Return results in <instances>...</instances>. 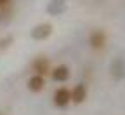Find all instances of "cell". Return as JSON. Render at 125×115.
<instances>
[{"label":"cell","instance_id":"6da1fadb","mask_svg":"<svg viewBox=\"0 0 125 115\" xmlns=\"http://www.w3.org/2000/svg\"><path fill=\"white\" fill-rule=\"evenodd\" d=\"M51 33H52V25L51 23H40V25H37L33 30H31V38L33 40H45V38H49L51 37Z\"/></svg>","mask_w":125,"mask_h":115},{"label":"cell","instance_id":"7a4b0ae2","mask_svg":"<svg viewBox=\"0 0 125 115\" xmlns=\"http://www.w3.org/2000/svg\"><path fill=\"white\" fill-rule=\"evenodd\" d=\"M106 40H108V37H106V33L103 30H94L89 35V44H90L92 49H96V51H101V49L106 47Z\"/></svg>","mask_w":125,"mask_h":115},{"label":"cell","instance_id":"3957f363","mask_svg":"<svg viewBox=\"0 0 125 115\" xmlns=\"http://www.w3.org/2000/svg\"><path fill=\"white\" fill-rule=\"evenodd\" d=\"M71 103V96H70V89L66 87H59L54 92V105L59 108H64Z\"/></svg>","mask_w":125,"mask_h":115},{"label":"cell","instance_id":"277c9868","mask_svg":"<svg viewBox=\"0 0 125 115\" xmlns=\"http://www.w3.org/2000/svg\"><path fill=\"white\" fill-rule=\"evenodd\" d=\"M33 72H35V75L45 77L47 73L51 72L49 58H45V56H38V58H35V61H33Z\"/></svg>","mask_w":125,"mask_h":115},{"label":"cell","instance_id":"5b68a950","mask_svg":"<svg viewBox=\"0 0 125 115\" xmlns=\"http://www.w3.org/2000/svg\"><path fill=\"white\" fill-rule=\"evenodd\" d=\"M87 94H89V91H87V86H85V84H76V86L70 91L71 101H73L75 105L83 103V101L87 100Z\"/></svg>","mask_w":125,"mask_h":115},{"label":"cell","instance_id":"8992f818","mask_svg":"<svg viewBox=\"0 0 125 115\" xmlns=\"http://www.w3.org/2000/svg\"><path fill=\"white\" fill-rule=\"evenodd\" d=\"M52 78L56 82H66L70 78V68L66 66V64H59V66H56L52 72H51Z\"/></svg>","mask_w":125,"mask_h":115},{"label":"cell","instance_id":"52a82bcc","mask_svg":"<svg viewBox=\"0 0 125 115\" xmlns=\"http://www.w3.org/2000/svg\"><path fill=\"white\" fill-rule=\"evenodd\" d=\"M64 9H66V0H51L47 5V11L52 16H59L61 12H64Z\"/></svg>","mask_w":125,"mask_h":115},{"label":"cell","instance_id":"ba28073f","mask_svg":"<svg viewBox=\"0 0 125 115\" xmlns=\"http://www.w3.org/2000/svg\"><path fill=\"white\" fill-rule=\"evenodd\" d=\"M45 86V77H40V75H33V77H30L28 80V87L30 91H33V92H40Z\"/></svg>","mask_w":125,"mask_h":115},{"label":"cell","instance_id":"9c48e42d","mask_svg":"<svg viewBox=\"0 0 125 115\" xmlns=\"http://www.w3.org/2000/svg\"><path fill=\"white\" fill-rule=\"evenodd\" d=\"M12 40V37H7L5 40H0V49H5L7 45H9V42Z\"/></svg>","mask_w":125,"mask_h":115},{"label":"cell","instance_id":"30bf717a","mask_svg":"<svg viewBox=\"0 0 125 115\" xmlns=\"http://www.w3.org/2000/svg\"><path fill=\"white\" fill-rule=\"evenodd\" d=\"M9 4V0H0V9H2V7H5Z\"/></svg>","mask_w":125,"mask_h":115},{"label":"cell","instance_id":"8fae6325","mask_svg":"<svg viewBox=\"0 0 125 115\" xmlns=\"http://www.w3.org/2000/svg\"><path fill=\"white\" fill-rule=\"evenodd\" d=\"M0 115H5V113H2V112H0Z\"/></svg>","mask_w":125,"mask_h":115}]
</instances>
